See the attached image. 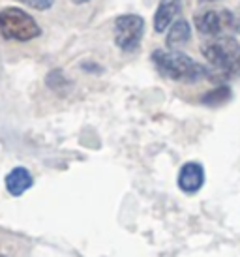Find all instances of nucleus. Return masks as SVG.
Masks as SVG:
<instances>
[{
  "label": "nucleus",
  "instance_id": "obj_1",
  "mask_svg": "<svg viewBox=\"0 0 240 257\" xmlns=\"http://www.w3.org/2000/svg\"><path fill=\"white\" fill-rule=\"evenodd\" d=\"M208 62L210 81H231L240 77V43L234 36L219 34L201 45Z\"/></svg>",
  "mask_w": 240,
  "mask_h": 257
},
{
  "label": "nucleus",
  "instance_id": "obj_2",
  "mask_svg": "<svg viewBox=\"0 0 240 257\" xmlns=\"http://www.w3.org/2000/svg\"><path fill=\"white\" fill-rule=\"evenodd\" d=\"M152 62L156 70L162 73L163 77L177 81V83H199L203 79H210L208 66H203L195 58L186 55L182 51H167L156 49L152 53Z\"/></svg>",
  "mask_w": 240,
  "mask_h": 257
},
{
  "label": "nucleus",
  "instance_id": "obj_3",
  "mask_svg": "<svg viewBox=\"0 0 240 257\" xmlns=\"http://www.w3.org/2000/svg\"><path fill=\"white\" fill-rule=\"evenodd\" d=\"M0 34L12 42H30L42 34V29L25 10L6 6L0 10Z\"/></svg>",
  "mask_w": 240,
  "mask_h": 257
},
{
  "label": "nucleus",
  "instance_id": "obj_4",
  "mask_svg": "<svg viewBox=\"0 0 240 257\" xmlns=\"http://www.w3.org/2000/svg\"><path fill=\"white\" fill-rule=\"evenodd\" d=\"M145 36V19L137 14H124L114 19V43L124 53L139 49Z\"/></svg>",
  "mask_w": 240,
  "mask_h": 257
},
{
  "label": "nucleus",
  "instance_id": "obj_5",
  "mask_svg": "<svg viewBox=\"0 0 240 257\" xmlns=\"http://www.w3.org/2000/svg\"><path fill=\"white\" fill-rule=\"evenodd\" d=\"M193 23H195V29H197L199 34L208 38L219 36V34H223V30L236 27L234 15L225 8L223 10H208V12L195 14Z\"/></svg>",
  "mask_w": 240,
  "mask_h": 257
},
{
  "label": "nucleus",
  "instance_id": "obj_6",
  "mask_svg": "<svg viewBox=\"0 0 240 257\" xmlns=\"http://www.w3.org/2000/svg\"><path fill=\"white\" fill-rule=\"evenodd\" d=\"M178 188L184 193H197L205 184V169L197 162H188L180 167L177 179Z\"/></svg>",
  "mask_w": 240,
  "mask_h": 257
},
{
  "label": "nucleus",
  "instance_id": "obj_7",
  "mask_svg": "<svg viewBox=\"0 0 240 257\" xmlns=\"http://www.w3.org/2000/svg\"><path fill=\"white\" fill-rule=\"evenodd\" d=\"M4 184H6V190L14 197H19L23 193L30 190L32 184H34V179H32V175L27 167H14L12 171L6 175V179H4Z\"/></svg>",
  "mask_w": 240,
  "mask_h": 257
},
{
  "label": "nucleus",
  "instance_id": "obj_8",
  "mask_svg": "<svg viewBox=\"0 0 240 257\" xmlns=\"http://www.w3.org/2000/svg\"><path fill=\"white\" fill-rule=\"evenodd\" d=\"M180 14V2L178 0H160L158 10L154 14V30L158 34H163L171 27L173 19Z\"/></svg>",
  "mask_w": 240,
  "mask_h": 257
},
{
  "label": "nucleus",
  "instance_id": "obj_9",
  "mask_svg": "<svg viewBox=\"0 0 240 257\" xmlns=\"http://www.w3.org/2000/svg\"><path fill=\"white\" fill-rule=\"evenodd\" d=\"M191 38V27L186 19H178L171 25L169 34H167V47L171 51H177L184 47L186 43L190 42Z\"/></svg>",
  "mask_w": 240,
  "mask_h": 257
},
{
  "label": "nucleus",
  "instance_id": "obj_10",
  "mask_svg": "<svg viewBox=\"0 0 240 257\" xmlns=\"http://www.w3.org/2000/svg\"><path fill=\"white\" fill-rule=\"evenodd\" d=\"M231 96H233V90L229 86L218 85L201 98V103H205L208 107H218V105H223V103H227V101L231 100Z\"/></svg>",
  "mask_w": 240,
  "mask_h": 257
},
{
  "label": "nucleus",
  "instance_id": "obj_11",
  "mask_svg": "<svg viewBox=\"0 0 240 257\" xmlns=\"http://www.w3.org/2000/svg\"><path fill=\"white\" fill-rule=\"evenodd\" d=\"M47 85L53 88V90H57V92H62V88L60 86H68V79L64 77L62 72L60 70H55V72H51L49 75H47Z\"/></svg>",
  "mask_w": 240,
  "mask_h": 257
},
{
  "label": "nucleus",
  "instance_id": "obj_12",
  "mask_svg": "<svg viewBox=\"0 0 240 257\" xmlns=\"http://www.w3.org/2000/svg\"><path fill=\"white\" fill-rule=\"evenodd\" d=\"M17 2H21V4L32 8V10H38V12H47L55 4V0H17Z\"/></svg>",
  "mask_w": 240,
  "mask_h": 257
},
{
  "label": "nucleus",
  "instance_id": "obj_13",
  "mask_svg": "<svg viewBox=\"0 0 240 257\" xmlns=\"http://www.w3.org/2000/svg\"><path fill=\"white\" fill-rule=\"evenodd\" d=\"M71 2H73V4H88L90 0H71Z\"/></svg>",
  "mask_w": 240,
  "mask_h": 257
},
{
  "label": "nucleus",
  "instance_id": "obj_14",
  "mask_svg": "<svg viewBox=\"0 0 240 257\" xmlns=\"http://www.w3.org/2000/svg\"><path fill=\"white\" fill-rule=\"evenodd\" d=\"M234 29L238 30V34H240V21H236V27H234Z\"/></svg>",
  "mask_w": 240,
  "mask_h": 257
},
{
  "label": "nucleus",
  "instance_id": "obj_15",
  "mask_svg": "<svg viewBox=\"0 0 240 257\" xmlns=\"http://www.w3.org/2000/svg\"><path fill=\"white\" fill-rule=\"evenodd\" d=\"M201 2H203V0H201ZM205 2H206V0H205Z\"/></svg>",
  "mask_w": 240,
  "mask_h": 257
},
{
  "label": "nucleus",
  "instance_id": "obj_16",
  "mask_svg": "<svg viewBox=\"0 0 240 257\" xmlns=\"http://www.w3.org/2000/svg\"><path fill=\"white\" fill-rule=\"evenodd\" d=\"M0 257H4V255H0Z\"/></svg>",
  "mask_w": 240,
  "mask_h": 257
}]
</instances>
